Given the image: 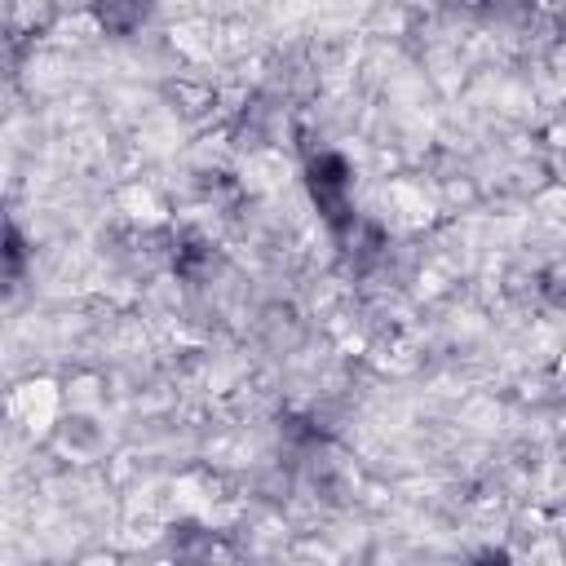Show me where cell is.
<instances>
[{"mask_svg": "<svg viewBox=\"0 0 566 566\" xmlns=\"http://www.w3.org/2000/svg\"><path fill=\"white\" fill-rule=\"evenodd\" d=\"M150 9H155V0H88L93 22L111 35H133L150 18Z\"/></svg>", "mask_w": 566, "mask_h": 566, "instance_id": "obj_1", "label": "cell"}]
</instances>
